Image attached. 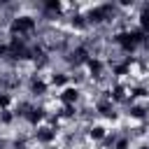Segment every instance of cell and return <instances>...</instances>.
Here are the masks:
<instances>
[{"label": "cell", "mask_w": 149, "mask_h": 149, "mask_svg": "<svg viewBox=\"0 0 149 149\" xmlns=\"http://www.w3.org/2000/svg\"><path fill=\"white\" fill-rule=\"evenodd\" d=\"M7 37H21V40H28V37H35L37 30H40V19L35 14H28V12H16L14 16L7 19Z\"/></svg>", "instance_id": "1"}, {"label": "cell", "mask_w": 149, "mask_h": 149, "mask_svg": "<svg viewBox=\"0 0 149 149\" xmlns=\"http://www.w3.org/2000/svg\"><path fill=\"white\" fill-rule=\"evenodd\" d=\"M142 33H147L149 35V2H144V5H140V9H137V23H135Z\"/></svg>", "instance_id": "4"}, {"label": "cell", "mask_w": 149, "mask_h": 149, "mask_svg": "<svg viewBox=\"0 0 149 149\" xmlns=\"http://www.w3.org/2000/svg\"><path fill=\"white\" fill-rule=\"evenodd\" d=\"M14 102H16V95L9 93V91H5V88H0V112L2 109H12Z\"/></svg>", "instance_id": "5"}, {"label": "cell", "mask_w": 149, "mask_h": 149, "mask_svg": "<svg viewBox=\"0 0 149 149\" xmlns=\"http://www.w3.org/2000/svg\"><path fill=\"white\" fill-rule=\"evenodd\" d=\"M133 137L128 135V133H119V137H116V142L112 144V149H133Z\"/></svg>", "instance_id": "6"}, {"label": "cell", "mask_w": 149, "mask_h": 149, "mask_svg": "<svg viewBox=\"0 0 149 149\" xmlns=\"http://www.w3.org/2000/svg\"><path fill=\"white\" fill-rule=\"evenodd\" d=\"M61 133L63 130H58V128H54V126H49L44 121L42 126L30 130V140H33V144H40V147H54L61 140Z\"/></svg>", "instance_id": "2"}, {"label": "cell", "mask_w": 149, "mask_h": 149, "mask_svg": "<svg viewBox=\"0 0 149 149\" xmlns=\"http://www.w3.org/2000/svg\"><path fill=\"white\" fill-rule=\"evenodd\" d=\"M107 133H109L107 123H102V121H98V119L84 126V137H86V142H93V144H100V142L107 137Z\"/></svg>", "instance_id": "3"}]
</instances>
